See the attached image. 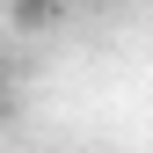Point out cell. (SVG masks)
Instances as JSON below:
<instances>
[{
	"mask_svg": "<svg viewBox=\"0 0 153 153\" xmlns=\"http://www.w3.org/2000/svg\"><path fill=\"white\" fill-rule=\"evenodd\" d=\"M7 22L15 29H51L59 22V0H7Z\"/></svg>",
	"mask_w": 153,
	"mask_h": 153,
	"instance_id": "obj_1",
	"label": "cell"
},
{
	"mask_svg": "<svg viewBox=\"0 0 153 153\" xmlns=\"http://www.w3.org/2000/svg\"><path fill=\"white\" fill-rule=\"evenodd\" d=\"M0 124H15V102H7V80H0Z\"/></svg>",
	"mask_w": 153,
	"mask_h": 153,
	"instance_id": "obj_2",
	"label": "cell"
}]
</instances>
